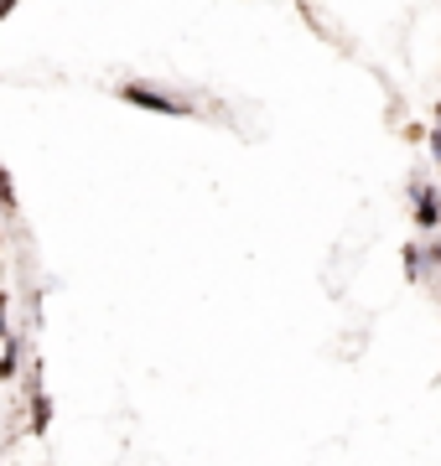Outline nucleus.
Here are the masks:
<instances>
[{"mask_svg":"<svg viewBox=\"0 0 441 466\" xmlns=\"http://www.w3.org/2000/svg\"><path fill=\"white\" fill-rule=\"evenodd\" d=\"M52 431V394L42 389V379H32V435Z\"/></svg>","mask_w":441,"mask_h":466,"instance_id":"obj_3","label":"nucleus"},{"mask_svg":"<svg viewBox=\"0 0 441 466\" xmlns=\"http://www.w3.org/2000/svg\"><path fill=\"white\" fill-rule=\"evenodd\" d=\"M5 337H11V296L0 290V342H5Z\"/></svg>","mask_w":441,"mask_h":466,"instance_id":"obj_7","label":"nucleus"},{"mask_svg":"<svg viewBox=\"0 0 441 466\" xmlns=\"http://www.w3.org/2000/svg\"><path fill=\"white\" fill-rule=\"evenodd\" d=\"M0 213H16V182L5 167H0Z\"/></svg>","mask_w":441,"mask_h":466,"instance_id":"obj_6","label":"nucleus"},{"mask_svg":"<svg viewBox=\"0 0 441 466\" xmlns=\"http://www.w3.org/2000/svg\"><path fill=\"white\" fill-rule=\"evenodd\" d=\"M410 198H415V228L421 233H441V192L426 177L410 182Z\"/></svg>","mask_w":441,"mask_h":466,"instance_id":"obj_2","label":"nucleus"},{"mask_svg":"<svg viewBox=\"0 0 441 466\" xmlns=\"http://www.w3.org/2000/svg\"><path fill=\"white\" fill-rule=\"evenodd\" d=\"M431 156H436V171H441V104H436V130H431Z\"/></svg>","mask_w":441,"mask_h":466,"instance_id":"obj_9","label":"nucleus"},{"mask_svg":"<svg viewBox=\"0 0 441 466\" xmlns=\"http://www.w3.org/2000/svg\"><path fill=\"white\" fill-rule=\"evenodd\" d=\"M16 368H21V342L16 337H5V348H0V383L16 379Z\"/></svg>","mask_w":441,"mask_h":466,"instance_id":"obj_5","label":"nucleus"},{"mask_svg":"<svg viewBox=\"0 0 441 466\" xmlns=\"http://www.w3.org/2000/svg\"><path fill=\"white\" fill-rule=\"evenodd\" d=\"M400 265H405V275L415 285L426 280V259H421V244H400Z\"/></svg>","mask_w":441,"mask_h":466,"instance_id":"obj_4","label":"nucleus"},{"mask_svg":"<svg viewBox=\"0 0 441 466\" xmlns=\"http://www.w3.org/2000/svg\"><path fill=\"white\" fill-rule=\"evenodd\" d=\"M115 99L130 104V109H146V115H161V119H192V99L171 94L167 84H146V78L115 84Z\"/></svg>","mask_w":441,"mask_h":466,"instance_id":"obj_1","label":"nucleus"},{"mask_svg":"<svg viewBox=\"0 0 441 466\" xmlns=\"http://www.w3.org/2000/svg\"><path fill=\"white\" fill-rule=\"evenodd\" d=\"M421 259L431 269H441V238H431V244H421Z\"/></svg>","mask_w":441,"mask_h":466,"instance_id":"obj_8","label":"nucleus"}]
</instances>
